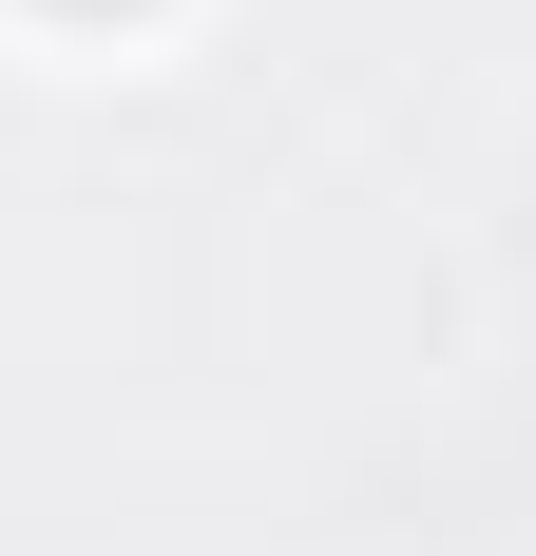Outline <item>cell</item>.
<instances>
[{"mask_svg":"<svg viewBox=\"0 0 536 556\" xmlns=\"http://www.w3.org/2000/svg\"><path fill=\"white\" fill-rule=\"evenodd\" d=\"M77 20H97V0H77Z\"/></svg>","mask_w":536,"mask_h":556,"instance_id":"6da1fadb","label":"cell"}]
</instances>
